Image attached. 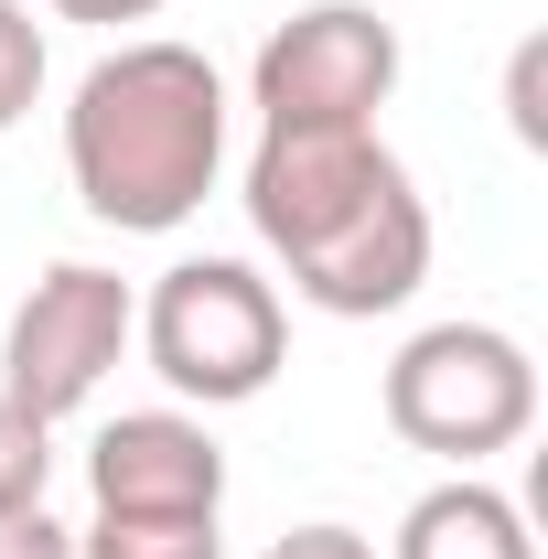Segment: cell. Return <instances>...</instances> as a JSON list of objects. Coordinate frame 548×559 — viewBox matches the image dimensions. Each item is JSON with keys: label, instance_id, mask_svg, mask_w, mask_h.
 <instances>
[{"label": "cell", "instance_id": "obj_3", "mask_svg": "<svg viewBox=\"0 0 548 559\" xmlns=\"http://www.w3.org/2000/svg\"><path fill=\"white\" fill-rule=\"evenodd\" d=\"M388 430L409 452H441L452 474H474L495 452H516L538 430V355L505 323H419L388 355Z\"/></svg>", "mask_w": 548, "mask_h": 559}, {"label": "cell", "instance_id": "obj_6", "mask_svg": "<svg viewBox=\"0 0 548 559\" xmlns=\"http://www.w3.org/2000/svg\"><path fill=\"white\" fill-rule=\"evenodd\" d=\"M388 97H398V22L377 0H312V11H290L259 44V66H248L259 130H377Z\"/></svg>", "mask_w": 548, "mask_h": 559}, {"label": "cell", "instance_id": "obj_1", "mask_svg": "<svg viewBox=\"0 0 548 559\" xmlns=\"http://www.w3.org/2000/svg\"><path fill=\"white\" fill-rule=\"evenodd\" d=\"M248 226L334 323H377L430 280V205L377 130H259Z\"/></svg>", "mask_w": 548, "mask_h": 559}, {"label": "cell", "instance_id": "obj_13", "mask_svg": "<svg viewBox=\"0 0 548 559\" xmlns=\"http://www.w3.org/2000/svg\"><path fill=\"white\" fill-rule=\"evenodd\" d=\"M270 559H377L355 527H290V538H270Z\"/></svg>", "mask_w": 548, "mask_h": 559}, {"label": "cell", "instance_id": "obj_2", "mask_svg": "<svg viewBox=\"0 0 548 559\" xmlns=\"http://www.w3.org/2000/svg\"><path fill=\"white\" fill-rule=\"evenodd\" d=\"M226 75L194 44H119L75 75L65 108V173L75 205L119 237H172L183 215H205L226 173Z\"/></svg>", "mask_w": 548, "mask_h": 559}, {"label": "cell", "instance_id": "obj_12", "mask_svg": "<svg viewBox=\"0 0 548 559\" xmlns=\"http://www.w3.org/2000/svg\"><path fill=\"white\" fill-rule=\"evenodd\" d=\"M0 559H75V527H55L44 506H11L0 516Z\"/></svg>", "mask_w": 548, "mask_h": 559}, {"label": "cell", "instance_id": "obj_9", "mask_svg": "<svg viewBox=\"0 0 548 559\" xmlns=\"http://www.w3.org/2000/svg\"><path fill=\"white\" fill-rule=\"evenodd\" d=\"M75 559H226V549H215V516H97Z\"/></svg>", "mask_w": 548, "mask_h": 559}, {"label": "cell", "instance_id": "obj_11", "mask_svg": "<svg viewBox=\"0 0 548 559\" xmlns=\"http://www.w3.org/2000/svg\"><path fill=\"white\" fill-rule=\"evenodd\" d=\"M44 485H55V430H33V419L0 399V516L11 506H44Z\"/></svg>", "mask_w": 548, "mask_h": 559}, {"label": "cell", "instance_id": "obj_5", "mask_svg": "<svg viewBox=\"0 0 548 559\" xmlns=\"http://www.w3.org/2000/svg\"><path fill=\"white\" fill-rule=\"evenodd\" d=\"M130 334H140V290L130 280L97 270V259H55V270L11 301L0 399L33 419V430H65V419L108 388V366L130 355Z\"/></svg>", "mask_w": 548, "mask_h": 559}, {"label": "cell", "instance_id": "obj_14", "mask_svg": "<svg viewBox=\"0 0 548 559\" xmlns=\"http://www.w3.org/2000/svg\"><path fill=\"white\" fill-rule=\"evenodd\" d=\"M55 22H97V33H119V22H151L162 0H44Z\"/></svg>", "mask_w": 548, "mask_h": 559}, {"label": "cell", "instance_id": "obj_10", "mask_svg": "<svg viewBox=\"0 0 548 559\" xmlns=\"http://www.w3.org/2000/svg\"><path fill=\"white\" fill-rule=\"evenodd\" d=\"M33 97H44V22L22 0H0V130H22Z\"/></svg>", "mask_w": 548, "mask_h": 559}, {"label": "cell", "instance_id": "obj_7", "mask_svg": "<svg viewBox=\"0 0 548 559\" xmlns=\"http://www.w3.org/2000/svg\"><path fill=\"white\" fill-rule=\"evenodd\" d=\"M97 516H226V452L194 409H119L86 452Z\"/></svg>", "mask_w": 548, "mask_h": 559}, {"label": "cell", "instance_id": "obj_4", "mask_svg": "<svg viewBox=\"0 0 548 559\" xmlns=\"http://www.w3.org/2000/svg\"><path fill=\"white\" fill-rule=\"evenodd\" d=\"M130 345L162 366L172 399L248 409L279 377V355H290V312H279V290L248 259H172V270L151 280V301H140Z\"/></svg>", "mask_w": 548, "mask_h": 559}, {"label": "cell", "instance_id": "obj_8", "mask_svg": "<svg viewBox=\"0 0 548 559\" xmlns=\"http://www.w3.org/2000/svg\"><path fill=\"white\" fill-rule=\"evenodd\" d=\"M388 559H538V538H527L516 495H495L484 474H452V485H430L398 516V549Z\"/></svg>", "mask_w": 548, "mask_h": 559}]
</instances>
